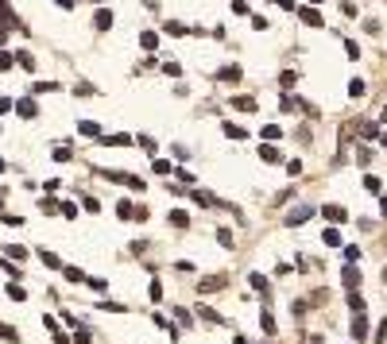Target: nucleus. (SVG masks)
Segmentation results:
<instances>
[{
	"label": "nucleus",
	"mask_w": 387,
	"mask_h": 344,
	"mask_svg": "<svg viewBox=\"0 0 387 344\" xmlns=\"http://www.w3.org/2000/svg\"><path fill=\"white\" fill-rule=\"evenodd\" d=\"M166 221H170V224H174V228H186V224H190V217H186V213H182V209H174V213H170V217H166Z\"/></svg>",
	"instance_id": "obj_10"
},
{
	"label": "nucleus",
	"mask_w": 387,
	"mask_h": 344,
	"mask_svg": "<svg viewBox=\"0 0 387 344\" xmlns=\"http://www.w3.org/2000/svg\"><path fill=\"white\" fill-rule=\"evenodd\" d=\"M298 16H302L310 27H322V16H318V8H298Z\"/></svg>",
	"instance_id": "obj_7"
},
{
	"label": "nucleus",
	"mask_w": 387,
	"mask_h": 344,
	"mask_svg": "<svg viewBox=\"0 0 387 344\" xmlns=\"http://www.w3.org/2000/svg\"><path fill=\"white\" fill-rule=\"evenodd\" d=\"M140 43H143V47L151 50V47H155V43H159V35H155V31H143V35H140Z\"/></svg>",
	"instance_id": "obj_21"
},
{
	"label": "nucleus",
	"mask_w": 387,
	"mask_h": 344,
	"mask_svg": "<svg viewBox=\"0 0 387 344\" xmlns=\"http://www.w3.org/2000/svg\"><path fill=\"white\" fill-rule=\"evenodd\" d=\"M4 251H8V259H23V255H27V247H20V244H12V247H4Z\"/></svg>",
	"instance_id": "obj_22"
},
{
	"label": "nucleus",
	"mask_w": 387,
	"mask_h": 344,
	"mask_svg": "<svg viewBox=\"0 0 387 344\" xmlns=\"http://www.w3.org/2000/svg\"><path fill=\"white\" fill-rule=\"evenodd\" d=\"M12 62H16L12 54H0V70H12Z\"/></svg>",
	"instance_id": "obj_37"
},
{
	"label": "nucleus",
	"mask_w": 387,
	"mask_h": 344,
	"mask_svg": "<svg viewBox=\"0 0 387 344\" xmlns=\"http://www.w3.org/2000/svg\"><path fill=\"white\" fill-rule=\"evenodd\" d=\"M39 255H43V263H47V267H55V271H62V259H58L55 251H47V247H43Z\"/></svg>",
	"instance_id": "obj_11"
},
{
	"label": "nucleus",
	"mask_w": 387,
	"mask_h": 344,
	"mask_svg": "<svg viewBox=\"0 0 387 344\" xmlns=\"http://www.w3.org/2000/svg\"><path fill=\"white\" fill-rule=\"evenodd\" d=\"M348 305H352L356 313H364V298H360V294H348Z\"/></svg>",
	"instance_id": "obj_32"
},
{
	"label": "nucleus",
	"mask_w": 387,
	"mask_h": 344,
	"mask_svg": "<svg viewBox=\"0 0 387 344\" xmlns=\"http://www.w3.org/2000/svg\"><path fill=\"white\" fill-rule=\"evenodd\" d=\"M74 344H89V333L85 329H74Z\"/></svg>",
	"instance_id": "obj_36"
},
{
	"label": "nucleus",
	"mask_w": 387,
	"mask_h": 344,
	"mask_svg": "<svg viewBox=\"0 0 387 344\" xmlns=\"http://www.w3.org/2000/svg\"><path fill=\"white\" fill-rule=\"evenodd\" d=\"M147 294H151V302H159V298H163V283H159V279H155V283H151V286H147Z\"/></svg>",
	"instance_id": "obj_23"
},
{
	"label": "nucleus",
	"mask_w": 387,
	"mask_h": 344,
	"mask_svg": "<svg viewBox=\"0 0 387 344\" xmlns=\"http://www.w3.org/2000/svg\"><path fill=\"white\" fill-rule=\"evenodd\" d=\"M0 12H4V0H0Z\"/></svg>",
	"instance_id": "obj_43"
},
{
	"label": "nucleus",
	"mask_w": 387,
	"mask_h": 344,
	"mask_svg": "<svg viewBox=\"0 0 387 344\" xmlns=\"http://www.w3.org/2000/svg\"><path fill=\"white\" fill-rule=\"evenodd\" d=\"M78 132H81V136H101V128H97L93 120H81V124H78Z\"/></svg>",
	"instance_id": "obj_13"
},
{
	"label": "nucleus",
	"mask_w": 387,
	"mask_h": 344,
	"mask_svg": "<svg viewBox=\"0 0 387 344\" xmlns=\"http://www.w3.org/2000/svg\"><path fill=\"white\" fill-rule=\"evenodd\" d=\"M260 329H264V333H275V317H271V313H260Z\"/></svg>",
	"instance_id": "obj_19"
},
{
	"label": "nucleus",
	"mask_w": 387,
	"mask_h": 344,
	"mask_svg": "<svg viewBox=\"0 0 387 344\" xmlns=\"http://www.w3.org/2000/svg\"><path fill=\"white\" fill-rule=\"evenodd\" d=\"M384 283H387V267H384Z\"/></svg>",
	"instance_id": "obj_41"
},
{
	"label": "nucleus",
	"mask_w": 387,
	"mask_h": 344,
	"mask_svg": "<svg viewBox=\"0 0 387 344\" xmlns=\"http://www.w3.org/2000/svg\"><path fill=\"white\" fill-rule=\"evenodd\" d=\"M116 213H120L124 221H132V217H136V205H132V201H120V205H116Z\"/></svg>",
	"instance_id": "obj_14"
},
{
	"label": "nucleus",
	"mask_w": 387,
	"mask_h": 344,
	"mask_svg": "<svg viewBox=\"0 0 387 344\" xmlns=\"http://www.w3.org/2000/svg\"><path fill=\"white\" fill-rule=\"evenodd\" d=\"M8 108H12V101H8V97H0V112H8Z\"/></svg>",
	"instance_id": "obj_38"
},
{
	"label": "nucleus",
	"mask_w": 387,
	"mask_h": 344,
	"mask_svg": "<svg viewBox=\"0 0 387 344\" xmlns=\"http://www.w3.org/2000/svg\"><path fill=\"white\" fill-rule=\"evenodd\" d=\"M163 74H166V78H178V74H182V66H178V62H166Z\"/></svg>",
	"instance_id": "obj_30"
},
{
	"label": "nucleus",
	"mask_w": 387,
	"mask_h": 344,
	"mask_svg": "<svg viewBox=\"0 0 387 344\" xmlns=\"http://www.w3.org/2000/svg\"><path fill=\"white\" fill-rule=\"evenodd\" d=\"M364 190H368V194H380V178L368 174V178H364Z\"/></svg>",
	"instance_id": "obj_27"
},
{
	"label": "nucleus",
	"mask_w": 387,
	"mask_h": 344,
	"mask_svg": "<svg viewBox=\"0 0 387 344\" xmlns=\"http://www.w3.org/2000/svg\"><path fill=\"white\" fill-rule=\"evenodd\" d=\"M217 244H221V247H232V232H228V228H221V232H217Z\"/></svg>",
	"instance_id": "obj_25"
},
{
	"label": "nucleus",
	"mask_w": 387,
	"mask_h": 344,
	"mask_svg": "<svg viewBox=\"0 0 387 344\" xmlns=\"http://www.w3.org/2000/svg\"><path fill=\"white\" fill-rule=\"evenodd\" d=\"M345 259H348V263H356V259H360V247L348 244V247H345Z\"/></svg>",
	"instance_id": "obj_31"
},
{
	"label": "nucleus",
	"mask_w": 387,
	"mask_h": 344,
	"mask_svg": "<svg viewBox=\"0 0 387 344\" xmlns=\"http://www.w3.org/2000/svg\"><path fill=\"white\" fill-rule=\"evenodd\" d=\"M260 159H264V162H279V151L267 143V147H260Z\"/></svg>",
	"instance_id": "obj_17"
},
{
	"label": "nucleus",
	"mask_w": 387,
	"mask_h": 344,
	"mask_svg": "<svg viewBox=\"0 0 387 344\" xmlns=\"http://www.w3.org/2000/svg\"><path fill=\"white\" fill-rule=\"evenodd\" d=\"M93 27H97V31H109V27H112V12H109V8H97V16H93Z\"/></svg>",
	"instance_id": "obj_6"
},
{
	"label": "nucleus",
	"mask_w": 387,
	"mask_h": 344,
	"mask_svg": "<svg viewBox=\"0 0 387 344\" xmlns=\"http://www.w3.org/2000/svg\"><path fill=\"white\" fill-rule=\"evenodd\" d=\"M16 112H20V116H27V120H31V116H35V101H16Z\"/></svg>",
	"instance_id": "obj_9"
},
{
	"label": "nucleus",
	"mask_w": 387,
	"mask_h": 344,
	"mask_svg": "<svg viewBox=\"0 0 387 344\" xmlns=\"http://www.w3.org/2000/svg\"><path fill=\"white\" fill-rule=\"evenodd\" d=\"M198 317H202V321H209V325H224V317L213 309V305H198Z\"/></svg>",
	"instance_id": "obj_5"
},
{
	"label": "nucleus",
	"mask_w": 387,
	"mask_h": 344,
	"mask_svg": "<svg viewBox=\"0 0 387 344\" xmlns=\"http://www.w3.org/2000/svg\"><path fill=\"white\" fill-rule=\"evenodd\" d=\"M356 128H360V136H364V140H376V124H356Z\"/></svg>",
	"instance_id": "obj_26"
},
{
	"label": "nucleus",
	"mask_w": 387,
	"mask_h": 344,
	"mask_svg": "<svg viewBox=\"0 0 387 344\" xmlns=\"http://www.w3.org/2000/svg\"><path fill=\"white\" fill-rule=\"evenodd\" d=\"M221 78H224V81H236V78H240V70H236V66H228V70H221Z\"/></svg>",
	"instance_id": "obj_35"
},
{
	"label": "nucleus",
	"mask_w": 387,
	"mask_h": 344,
	"mask_svg": "<svg viewBox=\"0 0 387 344\" xmlns=\"http://www.w3.org/2000/svg\"><path fill=\"white\" fill-rule=\"evenodd\" d=\"M62 275H66V279H70V283H89V279H85V275H81V271H78V267H62Z\"/></svg>",
	"instance_id": "obj_15"
},
{
	"label": "nucleus",
	"mask_w": 387,
	"mask_h": 344,
	"mask_svg": "<svg viewBox=\"0 0 387 344\" xmlns=\"http://www.w3.org/2000/svg\"><path fill=\"white\" fill-rule=\"evenodd\" d=\"M364 337H368V317H364V313H356V317H352V341L360 344Z\"/></svg>",
	"instance_id": "obj_3"
},
{
	"label": "nucleus",
	"mask_w": 387,
	"mask_h": 344,
	"mask_svg": "<svg viewBox=\"0 0 387 344\" xmlns=\"http://www.w3.org/2000/svg\"><path fill=\"white\" fill-rule=\"evenodd\" d=\"M380 209H384V217H387V197H384V201H380Z\"/></svg>",
	"instance_id": "obj_40"
},
{
	"label": "nucleus",
	"mask_w": 387,
	"mask_h": 344,
	"mask_svg": "<svg viewBox=\"0 0 387 344\" xmlns=\"http://www.w3.org/2000/svg\"><path fill=\"white\" fill-rule=\"evenodd\" d=\"M4 290H8V298H16V302H23V298H27V290H23V286H16V283H8Z\"/></svg>",
	"instance_id": "obj_16"
},
{
	"label": "nucleus",
	"mask_w": 387,
	"mask_h": 344,
	"mask_svg": "<svg viewBox=\"0 0 387 344\" xmlns=\"http://www.w3.org/2000/svg\"><path fill=\"white\" fill-rule=\"evenodd\" d=\"M372 341H376V344L387 341V321H380V325H376V337H372Z\"/></svg>",
	"instance_id": "obj_24"
},
{
	"label": "nucleus",
	"mask_w": 387,
	"mask_h": 344,
	"mask_svg": "<svg viewBox=\"0 0 387 344\" xmlns=\"http://www.w3.org/2000/svg\"><path fill=\"white\" fill-rule=\"evenodd\" d=\"M0 337H4V341H20V333H16L12 325H0Z\"/></svg>",
	"instance_id": "obj_29"
},
{
	"label": "nucleus",
	"mask_w": 387,
	"mask_h": 344,
	"mask_svg": "<svg viewBox=\"0 0 387 344\" xmlns=\"http://www.w3.org/2000/svg\"><path fill=\"white\" fill-rule=\"evenodd\" d=\"M58 8H74V0H58Z\"/></svg>",
	"instance_id": "obj_39"
},
{
	"label": "nucleus",
	"mask_w": 387,
	"mask_h": 344,
	"mask_svg": "<svg viewBox=\"0 0 387 344\" xmlns=\"http://www.w3.org/2000/svg\"><path fill=\"white\" fill-rule=\"evenodd\" d=\"M326 244H329V247H337V244H341V236H337V228H326Z\"/></svg>",
	"instance_id": "obj_34"
},
{
	"label": "nucleus",
	"mask_w": 387,
	"mask_h": 344,
	"mask_svg": "<svg viewBox=\"0 0 387 344\" xmlns=\"http://www.w3.org/2000/svg\"><path fill=\"white\" fill-rule=\"evenodd\" d=\"M224 136H228V140H244V136H248V128H240V124H232V120H228V124H224Z\"/></svg>",
	"instance_id": "obj_8"
},
{
	"label": "nucleus",
	"mask_w": 387,
	"mask_h": 344,
	"mask_svg": "<svg viewBox=\"0 0 387 344\" xmlns=\"http://www.w3.org/2000/svg\"><path fill=\"white\" fill-rule=\"evenodd\" d=\"M248 283H252V290H264V294H267V279H264V275H252Z\"/></svg>",
	"instance_id": "obj_20"
},
{
	"label": "nucleus",
	"mask_w": 387,
	"mask_h": 344,
	"mask_svg": "<svg viewBox=\"0 0 387 344\" xmlns=\"http://www.w3.org/2000/svg\"><path fill=\"white\" fill-rule=\"evenodd\" d=\"M322 217L333 221V224H345V221H348V209H345V205H322Z\"/></svg>",
	"instance_id": "obj_1"
},
{
	"label": "nucleus",
	"mask_w": 387,
	"mask_h": 344,
	"mask_svg": "<svg viewBox=\"0 0 387 344\" xmlns=\"http://www.w3.org/2000/svg\"><path fill=\"white\" fill-rule=\"evenodd\" d=\"M306 217H314V209H310V205H298V209H290V213H286V224H290V228H298V224H306Z\"/></svg>",
	"instance_id": "obj_2"
},
{
	"label": "nucleus",
	"mask_w": 387,
	"mask_h": 344,
	"mask_svg": "<svg viewBox=\"0 0 387 344\" xmlns=\"http://www.w3.org/2000/svg\"><path fill=\"white\" fill-rule=\"evenodd\" d=\"M190 197H194L198 205H213V197H209V194H202V190H194V194H190Z\"/></svg>",
	"instance_id": "obj_33"
},
{
	"label": "nucleus",
	"mask_w": 387,
	"mask_h": 344,
	"mask_svg": "<svg viewBox=\"0 0 387 344\" xmlns=\"http://www.w3.org/2000/svg\"><path fill=\"white\" fill-rule=\"evenodd\" d=\"M232 104H236L240 112H256V101L252 97H232Z\"/></svg>",
	"instance_id": "obj_12"
},
{
	"label": "nucleus",
	"mask_w": 387,
	"mask_h": 344,
	"mask_svg": "<svg viewBox=\"0 0 387 344\" xmlns=\"http://www.w3.org/2000/svg\"><path fill=\"white\" fill-rule=\"evenodd\" d=\"M348 97H364V81H360V78L348 81Z\"/></svg>",
	"instance_id": "obj_18"
},
{
	"label": "nucleus",
	"mask_w": 387,
	"mask_h": 344,
	"mask_svg": "<svg viewBox=\"0 0 387 344\" xmlns=\"http://www.w3.org/2000/svg\"><path fill=\"white\" fill-rule=\"evenodd\" d=\"M221 286H224L221 275H209V279H202V283H198V290H202V294H213V290H221Z\"/></svg>",
	"instance_id": "obj_4"
},
{
	"label": "nucleus",
	"mask_w": 387,
	"mask_h": 344,
	"mask_svg": "<svg viewBox=\"0 0 387 344\" xmlns=\"http://www.w3.org/2000/svg\"><path fill=\"white\" fill-rule=\"evenodd\" d=\"M0 170H4V159H0Z\"/></svg>",
	"instance_id": "obj_42"
},
{
	"label": "nucleus",
	"mask_w": 387,
	"mask_h": 344,
	"mask_svg": "<svg viewBox=\"0 0 387 344\" xmlns=\"http://www.w3.org/2000/svg\"><path fill=\"white\" fill-rule=\"evenodd\" d=\"M345 283H348V286H356V283H360V271H356V267H348V271H345Z\"/></svg>",
	"instance_id": "obj_28"
}]
</instances>
